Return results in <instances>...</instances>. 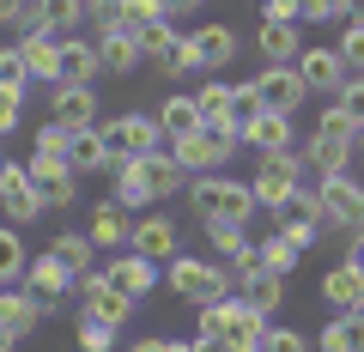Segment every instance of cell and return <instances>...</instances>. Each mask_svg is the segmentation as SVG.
I'll return each instance as SVG.
<instances>
[{"instance_id":"cell-5","label":"cell","mask_w":364,"mask_h":352,"mask_svg":"<svg viewBox=\"0 0 364 352\" xmlns=\"http://www.w3.org/2000/svg\"><path fill=\"white\" fill-rule=\"evenodd\" d=\"M352 158H358V128L328 104L322 122H316V134H310L304 164H310V176H334V170H352Z\"/></svg>"},{"instance_id":"cell-40","label":"cell","mask_w":364,"mask_h":352,"mask_svg":"<svg viewBox=\"0 0 364 352\" xmlns=\"http://www.w3.org/2000/svg\"><path fill=\"white\" fill-rule=\"evenodd\" d=\"M352 0H304L298 6V25H346Z\"/></svg>"},{"instance_id":"cell-39","label":"cell","mask_w":364,"mask_h":352,"mask_svg":"<svg viewBox=\"0 0 364 352\" xmlns=\"http://www.w3.org/2000/svg\"><path fill=\"white\" fill-rule=\"evenodd\" d=\"M170 37H176V25H170V18H152V25H140V31H134V43H140V61H158V55L170 49Z\"/></svg>"},{"instance_id":"cell-15","label":"cell","mask_w":364,"mask_h":352,"mask_svg":"<svg viewBox=\"0 0 364 352\" xmlns=\"http://www.w3.org/2000/svg\"><path fill=\"white\" fill-rule=\"evenodd\" d=\"M0 213L13 225H31V219H43V201H37V188H31V170L25 164H0Z\"/></svg>"},{"instance_id":"cell-41","label":"cell","mask_w":364,"mask_h":352,"mask_svg":"<svg viewBox=\"0 0 364 352\" xmlns=\"http://www.w3.org/2000/svg\"><path fill=\"white\" fill-rule=\"evenodd\" d=\"M73 340H79V352H109V346H116V328L79 316V322H73Z\"/></svg>"},{"instance_id":"cell-21","label":"cell","mask_w":364,"mask_h":352,"mask_svg":"<svg viewBox=\"0 0 364 352\" xmlns=\"http://www.w3.org/2000/svg\"><path fill=\"white\" fill-rule=\"evenodd\" d=\"M322 304L328 310H364V267H352V261L328 267L322 274Z\"/></svg>"},{"instance_id":"cell-62","label":"cell","mask_w":364,"mask_h":352,"mask_svg":"<svg viewBox=\"0 0 364 352\" xmlns=\"http://www.w3.org/2000/svg\"><path fill=\"white\" fill-rule=\"evenodd\" d=\"M85 6H91V0H85Z\"/></svg>"},{"instance_id":"cell-57","label":"cell","mask_w":364,"mask_h":352,"mask_svg":"<svg viewBox=\"0 0 364 352\" xmlns=\"http://www.w3.org/2000/svg\"><path fill=\"white\" fill-rule=\"evenodd\" d=\"M195 352H225V346H219L213 334H195Z\"/></svg>"},{"instance_id":"cell-50","label":"cell","mask_w":364,"mask_h":352,"mask_svg":"<svg viewBox=\"0 0 364 352\" xmlns=\"http://www.w3.org/2000/svg\"><path fill=\"white\" fill-rule=\"evenodd\" d=\"M261 116V97H255V79H243V85H237V134L249 128V122Z\"/></svg>"},{"instance_id":"cell-44","label":"cell","mask_w":364,"mask_h":352,"mask_svg":"<svg viewBox=\"0 0 364 352\" xmlns=\"http://www.w3.org/2000/svg\"><path fill=\"white\" fill-rule=\"evenodd\" d=\"M255 352H310V340H304L298 328H286V322H267V334H261Z\"/></svg>"},{"instance_id":"cell-34","label":"cell","mask_w":364,"mask_h":352,"mask_svg":"<svg viewBox=\"0 0 364 352\" xmlns=\"http://www.w3.org/2000/svg\"><path fill=\"white\" fill-rule=\"evenodd\" d=\"M158 128H164V146L170 140H182V134H195L200 128V110H195V97H164V104H158Z\"/></svg>"},{"instance_id":"cell-45","label":"cell","mask_w":364,"mask_h":352,"mask_svg":"<svg viewBox=\"0 0 364 352\" xmlns=\"http://www.w3.org/2000/svg\"><path fill=\"white\" fill-rule=\"evenodd\" d=\"M279 237H286L291 249H316L322 243V225L316 219H286V213H279Z\"/></svg>"},{"instance_id":"cell-46","label":"cell","mask_w":364,"mask_h":352,"mask_svg":"<svg viewBox=\"0 0 364 352\" xmlns=\"http://www.w3.org/2000/svg\"><path fill=\"white\" fill-rule=\"evenodd\" d=\"M31 152L37 158H67V128L61 122H43V128L31 134Z\"/></svg>"},{"instance_id":"cell-42","label":"cell","mask_w":364,"mask_h":352,"mask_svg":"<svg viewBox=\"0 0 364 352\" xmlns=\"http://www.w3.org/2000/svg\"><path fill=\"white\" fill-rule=\"evenodd\" d=\"M328 104H334V110H340V116H346V122H352V128H358V134H364V79H346V85H340V92H334V97H328Z\"/></svg>"},{"instance_id":"cell-26","label":"cell","mask_w":364,"mask_h":352,"mask_svg":"<svg viewBox=\"0 0 364 352\" xmlns=\"http://www.w3.org/2000/svg\"><path fill=\"white\" fill-rule=\"evenodd\" d=\"M255 49H261V61H267V67H291L304 55V31L298 25H261L255 31Z\"/></svg>"},{"instance_id":"cell-59","label":"cell","mask_w":364,"mask_h":352,"mask_svg":"<svg viewBox=\"0 0 364 352\" xmlns=\"http://www.w3.org/2000/svg\"><path fill=\"white\" fill-rule=\"evenodd\" d=\"M170 352H195V346H182V340H170Z\"/></svg>"},{"instance_id":"cell-17","label":"cell","mask_w":364,"mask_h":352,"mask_svg":"<svg viewBox=\"0 0 364 352\" xmlns=\"http://www.w3.org/2000/svg\"><path fill=\"white\" fill-rule=\"evenodd\" d=\"M18 279H25V292H31V298L43 304V310H49V304H61L67 292H73V274H67V267H61L55 255H31V261H25V274H18Z\"/></svg>"},{"instance_id":"cell-53","label":"cell","mask_w":364,"mask_h":352,"mask_svg":"<svg viewBox=\"0 0 364 352\" xmlns=\"http://www.w3.org/2000/svg\"><path fill=\"white\" fill-rule=\"evenodd\" d=\"M25 18H31V0H0V25H18V31H25Z\"/></svg>"},{"instance_id":"cell-60","label":"cell","mask_w":364,"mask_h":352,"mask_svg":"<svg viewBox=\"0 0 364 352\" xmlns=\"http://www.w3.org/2000/svg\"><path fill=\"white\" fill-rule=\"evenodd\" d=\"M358 164H364V134H358Z\"/></svg>"},{"instance_id":"cell-56","label":"cell","mask_w":364,"mask_h":352,"mask_svg":"<svg viewBox=\"0 0 364 352\" xmlns=\"http://www.w3.org/2000/svg\"><path fill=\"white\" fill-rule=\"evenodd\" d=\"M128 352H170V340H158V334H146V340H134Z\"/></svg>"},{"instance_id":"cell-37","label":"cell","mask_w":364,"mask_h":352,"mask_svg":"<svg viewBox=\"0 0 364 352\" xmlns=\"http://www.w3.org/2000/svg\"><path fill=\"white\" fill-rule=\"evenodd\" d=\"M25 237H18V225H0V286H6V279H18L25 274Z\"/></svg>"},{"instance_id":"cell-52","label":"cell","mask_w":364,"mask_h":352,"mask_svg":"<svg viewBox=\"0 0 364 352\" xmlns=\"http://www.w3.org/2000/svg\"><path fill=\"white\" fill-rule=\"evenodd\" d=\"M18 116H25V97H18V92H6V85H0V140H6V134L18 128Z\"/></svg>"},{"instance_id":"cell-32","label":"cell","mask_w":364,"mask_h":352,"mask_svg":"<svg viewBox=\"0 0 364 352\" xmlns=\"http://www.w3.org/2000/svg\"><path fill=\"white\" fill-rule=\"evenodd\" d=\"M104 164H109V152H104V134L97 128L67 134V170H73V176H91V170H104Z\"/></svg>"},{"instance_id":"cell-49","label":"cell","mask_w":364,"mask_h":352,"mask_svg":"<svg viewBox=\"0 0 364 352\" xmlns=\"http://www.w3.org/2000/svg\"><path fill=\"white\" fill-rule=\"evenodd\" d=\"M340 61H346L352 73H364V25H346V31H340Z\"/></svg>"},{"instance_id":"cell-7","label":"cell","mask_w":364,"mask_h":352,"mask_svg":"<svg viewBox=\"0 0 364 352\" xmlns=\"http://www.w3.org/2000/svg\"><path fill=\"white\" fill-rule=\"evenodd\" d=\"M97 134H104L109 164H128V158H146V152L164 146V128H158V116H146V110H122V116H109Z\"/></svg>"},{"instance_id":"cell-18","label":"cell","mask_w":364,"mask_h":352,"mask_svg":"<svg viewBox=\"0 0 364 352\" xmlns=\"http://www.w3.org/2000/svg\"><path fill=\"white\" fill-rule=\"evenodd\" d=\"M31 31H43V37H73L79 25H85V0H31Z\"/></svg>"},{"instance_id":"cell-48","label":"cell","mask_w":364,"mask_h":352,"mask_svg":"<svg viewBox=\"0 0 364 352\" xmlns=\"http://www.w3.org/2000/svg\"><path fill=\"white\" fill-rule=\"evenodd\" d=\"M85 18H91V31H97V37H104V31H122V0H91Z\"/></svg>"},{"instance_id":"cell-47","label":"cell","mask_w":364,"mask_h":352,"mask_svg":"<svg viewBox=\"0 0 364 352\" xmlns=\"http://www.w3.org/2000/svg\"><path fill=\"white\" fill-rule=\"evenodd\" d=\"M152 18H164L158 0H122V31H140V25H152Z\"/></svg>"},{"instance_id":"cell-29","label":"cell","mask_w":364,"mask_h":352,"mask_svg":"<svg viewBox=\"0 0 364 352\" xmlns=\"http://www.w3.org/2000/svg\"><path fill=\"white\" fill-rule=\"evenodd\" d=\"M116 201L122 213H134V219H140L146 207H152V183H146V170H140V158H128V164H116Z\"/></svg>"},{"instance_id":"cell-8","label":"cell","mask_w":364,"mask_h":352,"mask_svg":"<svg viewBox=\"0 0 364 352\" xmlns=\"http://www.w3.org/2000/svg\"><path fill=\"white\" fill-rule=\"evenodd\" d=\"M304 176H310V164H304L298 152H267V158L255 164V176H249V195H255V207L279 213V207L304 188Z\"/></svg>"},{"instance_id":"cell-19","label":"cell","mask_w":364,"mask_h":352,"mask_svg":"<svg viewBox=\"0 0 364 352\" xmlns=\"http://www.w3.org/2000/svg\"><path fill=\"white\" fill-rule=\"evenodd\" d=\"M49 122H61L67 134H73V128H91V122H97V92H91V85H55Z\"/></svg>"},{"instance_id":"cell-1","label":"cell","mask_w":364,"mask_h":352,"mask_svg":"<svg viewBox=\"0 0 364 352\" xmlns=\"http://www.w3.org/2000/svg\"><path fill=\"white\" fill-rule=\"evenodd\" d=\"M164 286L176 292L182 304L207 310V304L231 298L237 279H231V267H225V261H207V255H170V261H164Z\"/></svg>"},{"instance_id":"cell-35","label":"cell","mask_w":364,"mask_h":352,"mask_svg":"<svg viewBox=\"0 0 364 352\" xmlns=\"http://www.w3.org/2000/svg\"><path fill=\"white\" fill-rule=\"evenodd\" d=\"M49 255L61 261L73 279H79V274H97V267H91V237H85V231H61V237L49 243Z\"/></svg>"},{"instance_id":"cell-12","label":"cell","mask_w":364,"mask_h":352,"mask_svg":"<svg viewBox=\"0 0 364 352\" xmlns=\"http://www.w3.org/2000/svg\"><path fill=\"white\" fill-rule=\"evenodd\" d=\"M176 237H182V231H176V219H170V213H140V219H134V231H128V249L164 267L170 255H182Z\"/></svg>"},{"instance_id":"cell-9","label":"cell","mask_w":364,"mask_h":352,"mask_svg":"<svg viewBox=\"0 0 364 352\" xmlns=\"http://www.w3.org/2000/svg\"><path fill=\"white\" fill-rule=\"evenodd\" d=\"M97 274H104L122 298H134V304L152 298V292L164 286V267H158V261H146V255H134V249H122V255L109 261V267H97Z\"/></svg>"},{"instance_id":"cell-61","label":"cell","mask_w":364,"mask_h":352,"mask_svg":"<svg viewBox=\"0 0 364 352\" xmlns=\"http://www.w3.org/2000/svg\"><path fill=\"white\" fill-rule=\"evenodd\" d=\"M0 164H6V152H0Z\"/></svg>"},{"instance_id":"cell-58","label":"cell","mask_w":364,"mask_h":352,"mask_svg":"<svg viewBox=\"0 0 364 352\" xmlns=\"http://www.w3.org/2000/svg\"><path fill=\"white\" fill-rule=\"evenodd\" d=\"M13 346H18V340H13V334H6V328H0V352H13Z\"/></svg>"},{"instance_id":"cell-54","label":"cell","mask_w":364,"mask_h":352,"mask_svg":"<svg viewBox=\"0 0 364 352\" xmlns=\"http://www.w3.org/2000/svg\"><path fill=\"white\" fill-rule=\"evenodd\" d=\"M158 6H164V18H195L207 0H158Z\"/></svg>"},{"instance_id":"cell-4","label":"cell","mask_w":364,"mask_h":352,"mask_svg":"<svg viewBox=\"0 0 364 352\" xmlns=\"http://www.w3.org/2000/svg\"><path fill=\"white\" fill-rule=\"evenodd\" d=\"M237 128L231 122H200L195 134H182V140H170V158H176L188 176H207V170H225L231 164V152H237Z\"/></svg>"},{"instance_id":"cell-33","label":"cell","mask_w":364,"mask_h":352,"mask_svg":"<svg viewBox=\"0 0 364 352\" xmlns=\"http://www.w3.org/2000/svg\"><path fill=\"white\" fill-rule=\"evenodd\" d=\"M195 110H200V122H231L237 128V85L231 79H207L195 92Z\"/></svg>"},{"instance_id":"cell-25","label":"cell","mask_w":364,"mask_h":352,"mask_svg":"<svg viewBox=\"0 0 364 352\" xmlns=\"http://www.w3.org/2000/svg\"><path fill=\"white\" fill-rule=\"evenodd\" d=\"M237 140H243V146H255L261 158H267V152H291V116H273V110H261V116L249 122V128L237 134Z\"/></svg>"},{"instance_id":"cell-63","label":"cell","mask_w":364,"mask_h":352,"mask_svg":"<svg viewBox=\"0 0 364 352\" xmlns=\"http://www.w3.org/2000/svg\"><path fill=\"white\" fill-rule=\"evenodd\" d=\"M13 352H18V346H13Z\"/></svg>"},{"instance_id":"cell-28","label":"cell","mask_w":364,"mask_h":352,"mask_svg":"<svg viewBox=\"0 0 364 352\" xmlns=\"http://www.w3.org/2000/svg\"><path fill=\"white\" fill-rule=\"evenodd\" d=\"M316 346L322 352H364V310H334V322H322Z\"/></svg>"},{"instance_id":"cell-3","label":"cell","mask_w":364,"mask_h":352,"mask_svg":"<svg viewBox=\"0 0 364 352\" xmlns=\"http://www.w3.org/2000/svg\"><path fill=\"white\" fill-rule=\"evenodd\" d=\"M200 334H213L225 352H255L261 334H267V316L249 310V304L231 292V298H219V304H207V310H200Z\"/></svg>"},{"instance_id":"cell-13","label":"cell","mask_w":364,"mask_h":352,"mask_svg":"<svg viewBox=\"0 0 364 352\" xmlns=\"http://www.w3.org/2000/svg\"><path fill=\"white\" fill-rule=\"evenodd\" d=\"M73 292L85 298V316H91V322H109V328H122V322L134 316V298H122V292L109 286L104 274H79V279H73Z\"/></svg>"},{"instance_id":"cell-2","label":"cell","mask_w":364,"mask_h":352,"mask_svg":"<svg viewBox=\"0 0 364 352\" xmlns=\"http://www.w3.org/2000/svg\"><path fill=\"white\" fill-rule=\"evenodd\" d=\"M188 213H195L200 225H249L255 195H249V183H237V176L207 170V176H195V183H188Z\"/></svg>"},{"instance_id":"cell-43","label":"cell","mask_w":364,"mask_h":352,"mask_svg":"<svg viewBox=\"0 0 364 352\" xmlns=\"http://www.w3.org/2000/svg\"><path fill=\"white\" fill-rule=\"evenodd\" d=\"M0 85L18 92V97L31 92V67H25V55H18V43H13V49H0Z\"/></svg>"},{"instance_id":"cell-24","label":"cell","mask_w":364,"mask_h":352,"mask_svg":"<svg viewBox=\"0 0 364 352\" xmlns=\"http://www.w3.org/2000/svg\"><path fill=\"white\" fill-rule=\"evenodd\" d=\"M237 298H243L249 310L273 316L279 304H286V274H267V267H255V274H243V279H237Z\"/></svg>"},{"instance_id":"cell-14","label":"cell","mask_w":364,"mask_h":352,"mask_svg":"<svg viewBox=\"0 0 364 352\" xmlns=\"http://www.w3.org/2000/svg\"><path fill=\"white\" fill-rule=\"evenodd\" d=\"M188 49H195V67H200V73H225V67L237 61V25L213 18V25L188 31Z\"/></svg>"},{"instance_id":"cell-11","label":"cell","mask_w":364,"mask_h":352,"mask_svg":"<svg viewBox=\"0 0 364 352\" xmlns=\"http://www.w3.org/2000/svg\"><path fill=\"white\" fill-rule=\"evenodd\" d=\"M255 97H261V110H273V116H298L304 97H310V85L298 79V67H261Z\"/></svg>"},{"instance_id":"cell-16","label":"cell","mask_w":364,"mask_h":352,"mask_svg":"<svg viewBox=\"0 0 364 352\" xmlns=\"http://www.w3.org/2000/svg\"><path fill=\"white\" fill-rule=\"evenodd\" d=\"M291 67H298V79H304V85H310L316 97H334L340 85H346V79H352V67L340 61V49H304V55H298V61H291Z\"/></svg>"},{"instance_id":"cell-20","label":"cell","mask_w":364,"mask_h":352,"mask_svg":"<svg viewBox=\"0 0 364 352\" xmlns=\"http://www.w3.org/2000/svg\"><path fill=\"white\" fill-rule=\"evenodd\" d=\"M97 73H109V79L140 73V43H134V31H104L97 37Z\"/></svg>"},{"instance_id":"cell-23","label":"cell","mask_w":364,"mask_h":352,"mask_svg":"<svg viewBox=\"0 0 364 352\" xmlns=\"http://www.w3.org/2000/svg\"><path fill=\"white\" fill-rule=\"evenodd\" d=\"M128 231H134V213H122L116 201H97L91 207V249H128Z\"/></svg>"},{"instance_id":"cell-36","label":"cell","mask_w":364,"mask_h":352,"mask_svg":"<svg viewBox=\"0 0 364 352\" xmlns=\"http://www.w3.org/2000/svg\"><path fill=\"white\" fill-rule=\"evenodd\" d=\"M158 73H164V79H182V73H200V67H195V49H188V31H176V37H170V49L164 55H158Z\"/></svg>"},{"instance_id":"cell-6","label":"cell","mask_w":364,"mask_h":352,"mask_svg":"<svg viewBox=\"0 0 364 352\" xmlns=\"http://www.w3.org/2000/svg\"><path fill=\"white\" fill-rule=\"evenodd\" d=\"M316 213H322V231H358L364 225V183L334 170V176H316Z\"/></svg>"},{"instance_id":"cell-22","label":"cell","mask_w":364,"mask_h":352,"mask_svg":"<svg viewBox=\"0 0 364 352\" xmlns=\"http://www.w3.org/2000/svg\"><path fill=\"white\" fill-rule=\"evenodd\" d=\"M43 316H49V310H43V304L31 298V292H6V286H0V328H6L13 340L37 334V328H43Z\"/></svg>"},{"instance_id":"cell-51","label":"cell","mask_w":364,"mask_h":352,"mask_svg":"<svg viewBox=\"0 0 364 352\" xmlns=\"http://www.w3.org/2000/svg\"><path fill=\"white\" fill-rule=\"evenodd\" d=\"M304 0H261V25H298Z\"/></svg>"},{"instance_id":"cell-27","label":"cell","mask_w":364,"mask_h":352,"mask_svg":"<svg viewBox=\"0 0 364 352\" xmlns=\"http://www.w3.org/2000/svg\"><path fill=\"white\" fill-rule=\"evenodd\" d=\"M18 55H25V67H31V79H61V43L55 37H43V31H18Z\"/></svg>"},{"instance_id":"cell-30","label":"cell","mask_w":364,"mask_h":352,"mask_svg":"<svg viewBox=\"0 0 364 352\" xmlns=\"http://www.w3.org/2000/svg\"><path fill=\"white\" fill-rule=\"evenodd\" d=\"M91 79H97V43L61 37V79L55 85H91Z\"/></svg>"},{"instance_id":"cell-55","label":"cell","mask_w":364,"mask_h":352,"mask_svg":"<svg viewBox=\"0 0 364 352\" xmlns=\"http://www.w3.org/2000/svg\"><path fill=\"white\" fill-rule=\"evenodd\" d=\"M346 261H352V267H364V225L352 231V249H346Z\"/></svg>"},{"instance_id":"cell-38","label":"cell","mask_w":364,"mask_h":352,"mask_svg":"<svg viewBox=\"0 0 364 352\" xmlns=\"http://www.w3.org/2000/svg\"><path fill=\"white\" fill-rule=\"evenodd\" d=\"M255 249H261V267H267V274H286V279H291V267H298V255H304V249H291L279 231H273L267 243H255Z\"/></svg>"},{"instance_id":"cell-31","label":"cell","mask_w":364,"mask_h":352,"mask_svg":"<svg viewBox=\"0 0 364 352\" xmlns=\"http://www.w3.org/2000/svg\"><path fill=\"white\" fill-rule=\"evenodd\" d=\"M140 170H146V183H152V201H164V195H176V188H188V170L170 158V146L146 152V158H140Z\"/></svg>"},{"instance_id":"cell-10","label":"cell","mask_w":364,"mask_h":352,"mask_svg":"<svg viewBox=\"0 0 364 352\" xmlns=\"http://www.w3.org/2000/svg\"><path fill=\"white\" fill-rule=\"evenodd\" d=\"M31 188H37V201H43V213H61V207H73V195H79V176L67 170V158H37L31 152Z\"/></svg>"}]
</instances>
